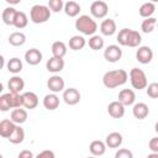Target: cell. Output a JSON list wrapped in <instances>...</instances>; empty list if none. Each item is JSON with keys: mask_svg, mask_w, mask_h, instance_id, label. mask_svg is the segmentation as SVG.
Segmentation results:
<instances>
[{"mask_svg": "<svg viewBox=\"0 0 158 158\" xmlns=\"http://www.w3.org/2000/svg\"><path fill=\"white\" fill-rule=\"evenodd\" d=\"M132 114H133V116H135L136 118L143 120V118H146V117L148 116V114H149V107H148V105L144 104V102H136V104L133 105V107H132Z\"/></svg>", "mask_w": 158, "mask_h": 158, "instance_id": "cell-20", "label": "cell"}, {"mask_svg": "<svg viewBox=\"0 0 158 158\" xmlns=\"http://www.w3.org/2000/svg\"><path fill=\"white\" fill-rule=\"evenodd\" d=\"M106 147H107V146H106L105 142H102V141H100V139H95V141H93V142L89 144V151H90L91 156H94V157H100V156L105 154Z\"/></svg>", "mask_w": 158, "mask_h": 158, "instance_id": "cell-21", "label": "cell"}, {"mask_svg": "<svg viewBox=\"0 0 158 158\" xmlns=\"http://www.w3.org/2000/svg\"><path fill=\"white\" fill-rule=\"evenodd\" d=\"M154 131L158 133V121H157V122H156V125H154Z\"/></svg>", "mask_w": 158, "mask_h": 158, "instance_id": "cell-43", "label": "cell"}, {"mask_svg": "<svg viewBox=\"0 0 158 158\" xmlns=\"http://www.w3.org/2000/svg\"><path fill=\"white\" fill-rule=\"evenodd\" d=\"M17 11L15 7H5L2 10V14H1V19L4 21L5 25L7 26H14V22H15V19H16V15H17Z\"/></svg>", "mask_w": 158, "mask_h": 158, "instance_id": "cell-23", "label": "cell"}, {"mask_svg": "<svg viewBox=\"0 0 158 158\" xmlns=\"http://www.w3.org/2000/svg\"><path fill=\"white\" fill-rule=\"evenodd\" d=\"M28 23V17L27 15L23 12V11H17V15H16V19H15V22H14V26L19 30H22L27 26Z\"/></svg>", "mask_w": 158, "mask_h": 158, "instance_id": "cell-34", "label": "cell"}, {"mask_svg": "<svg viewBox=\"0 0 158 158\" xmlns=\"http://www.w3.org/2000/svg\"><path fill=\"white\" fill-rule=\"evenodd\" d=\"M147 95L152 99H158V83H151L148 84V86L146 88Z\"/></svg>", "mask_w": 158, "mask_h": 158, "instance_id": "cell-37", "label": "cell"}, {"mask_svg": "<svg viewBox=\"0 0 158 158\" xmlns=\"http://www.w3.org/2000/svg\"><path fill=\"white\" fill-rule=\"evenodd\" d=\"M65 86V81L62 77L54 74L52 75L48 80H47V88L53 93V94H57V93H60V91H64Z\"/></svg>", "mask_w": 158, "mask_h": 158, "instance_id": "cell-10", "label": "cell"}, {"mask_svg": "<svg viewBox=\"0 0 158 158\" xmlns=\"http://www.w3.org/2000/svg\"><path fill=\"white\" fill-rule=\"evenodd\" d=\"M117 42L121 46H126V47H139L141 42H142V36L138 31L132 30V28H122L118 31L117 33Z\"/></svg>", "mask_w": 158, "mask_h": 158, "instance_id": "cell-2", "label": "cell"}, {"mask_svg": "<svg viewBox=\"0 0 158 158\" xmlns=\"http://www.w3.org/2000/svg\"><path fill=\"white\" fill-rule=\"evenodd\" d=\"M21 106H23L22 94H15L9 91L0 96V110L4 112L10 109H19Z\"/></svg>", "mask_w": 158, "mask_h": 158, "instance_id": "cell-4", "label": "cell"}, {"mask_svg": "<svg viewBox=\"0 0 158 158\" xmlns=\"http://www.w3.org/2000/svg\"><path fill=\"white\" fill-rule=\"evenodd\" d=\"M17 158H35V157H33V153H32L30 149H22V151L19 153Z\"/></svg>", "mask_w": 158, "mask_h": 158, "instance_id": "cell-41", "label": "cell"}, {"mask_svg": "<svg viewBox=\"0 0 158 158\" xmlns=\"http://www.w3.org/2000/svg\"><path fill=\"white\" fill-rule=\"evenodd\" d=\"M22 99H23V107L28 109V110H33L38 106V96L36 93L33 91H26L22 94Z\"/></svg>", "mask_w": 158, "mask_h": 158, "instance_id": "cell-17", "label": "cell"}, {"mask_svg": "<svg viewBox=\"0 0 158 158\" xmlns=\"http://www.w3.org/2000/svg\"><path fill=\"white\" fill-rule=\"evenodd\" d=\"M115 158H133V153L128 148H120L115 153Z\"/></svg>", "mask_w": 158, "mask_h": 158, "instance_id": "cell-38", "label": "cell"}, {"mask_svg": "<svg viewBox=\"0 0 158 158\" xmlns=\"http://www.w3.org/2000/svg\"><path fill=\"white\" fill-rule=\"evenodd\" d=\"M52 11L49 10L48 5H33L30 10V20L33 23H44L49 20Z\"/></svg>", "mask_w": 158, "mask_h": 158, "instance_id": "cell-5", "label": "cell"}, {"mask_svg": "<svg viewBox=\"0 0 158 158\" xmlns=\"http://www.w3.org/2000/svg\"><path fill=\"white\" fill-rule=\"evenodd\" d=\"M100 32L104 36H112L116 32V22L114 19H105L100 23Z\"/></svg>", "mask_w": 158, "mask_h": 158, "instance_id": "cell-18", "label": "cell"}, {"mask_svg": "<svg viewBox=\"0 0 158 158\" xmlns=\"http://www.w3.org/2000/svg\"><path fill=\"white\" fill-rule=\"evenodd\" d=\"M46 68H47L48 72H51L53 74H57V73L63 70V68H64V59L51 57L47 60V63H46Z\"/></svg>", "mask_w": 158, "mask_h": 158, "instance_id": "cell-16", "label": "cell"}, {"mask_svg": "<svg viewBox=\"0 0 158 158\" xmlns=\"http://www.w3.org/2000/svg\"><path fill=\"white\" fill-rule=\"evenodd\" d=\"M6 68H7V70H9L10 73L17 74V73H20V72L22 70L23 64H22V60H21L20 58L14 57V58H10V59H9V62H7V64H6Z\"/></svg>", "mask_w": 158, "mask_h": 158, "instance_id": "cell-31", "label": "cell"}, {"mask_svg": "<svg viewBox=\"0 0 158 158\" xmlns=\"http://www.w3.org/2000/svg\"><path fill=\"white\" fill-rule=\"evenodd\" d=\"M85 44H86L85 38L83 36H79V35L72 36L69 40V48L73 51H80L85 47Z\"/></svg>", "mask_w": 158, "mask_h": 158, "instance_id": "cell-30", "label": "cell"}, {"mask_svg": "<svg viewBox=\"0 0 158 158\" xmlns=\"http://www.w3.org/2000/svg\"><path fill=\"white\" fill-rule=\"evenodd\" d=\"M136 59L141 64H148L153 59V51L148 46H139L136 51Z\"/></svg>", "mask_w": 158, "mask_h": 158, "instance_id": "cell-9", "label": "cell"}, {"mask_svg": "<svg viewBox=\"0 0 158 158\" xmlns=\"http://www.w3.org/2000/svg\"><path fill=\"white\" fill-rule=\"evenodd\" d=\"M75 28L81 33V35H85V36H94L95 32L98 31V23L96 21L89 16V15H80L77 20H75V23H74Z\"/></svg>", "mask_w": 158, "mask_h": 158, "instance_id": "cell-3", "label": "cell"}, {"mask_svg": "<svg viewBox=\"0 0 158 158\" xmlns=\"http://www.w3.org/2000/svg\"><path fill=\"white\" fill-rule=\"evenodd\" d=\"M109 12V5L105 1L96 0L90 5V14L95 19H105Z\"/></svg>", "mask_w": 158, "mask_h": 158, "instance_id": "cell-7", "label": "cell"}, {"mask_svg": "<svg viewBox=\"0 0 158 158\" xmlns=\"http://www.w3.org/2000/svg\"><path fill=\"white\" fill-rule=\"evenodd\" d=\"M42 52L37 48H30L26 51L25 53V60L30 64V65H37L41 63L42 60Z\"/></svg>", "mask_w": 158, "mask_h": 158, "instance_id": "cell-13", "label": "cell"}, {"mask_svg": "<svg viewBox=\"0 0 158 158\" xmlns=\"http://www.w3.org/2000/svg\"><path fill=\"white\" fill-rule=\"evenodd\" d=\"M118 101L123 106H130L133 105L136 101V94L132 89H122L118 93Z\"/></svg>", "mask_w": 158, "mask_h": 158, "instance_id": "cell-14", "label": "cell"}, {"mask_svg": "<svg viewBox=\"0 0 158 158\" xmlns=\"http://www.w3.org/2000/svg\"><path fill=\"white\" fill-rule=\"evenodd\" d=\"M16 123H14L11 120H7V118H4L1 120L0 122V136L4 137V138H9L12 132L15 131L16 128Z\"/></svg>", "mask_w": 158, "mask_h": 158, "instance_id": "cell-19", "label": "cell"}, {"mask_svg": "<svg viewBox=\"0 0 158 158\" xmlns=\"http://www.w3.org/2000/svg\"><path fill=\"white\" fill-rule=\"evenodd\" d=\"M51 51H52V57H56V58H64V56L67 54V44L62 41H56L52 43V47H51Z\"/></svg>", "mask_w": 158, "mask_h": 158, "instance_id": "cell-27", "label": "cell"}, {"mask_svg": "<svg viewBox=\"0 0 158 158\" xmlns=\"http://www.w3.org/2000/svg\"><path fill=\"white\" fill-rule=\"evenodd\" d=\"M9 43L14 47H21L26 42V35L21 31H15L9 36Z\"/></svg>", "mask_w": 158, "mask_h": 158, "instance_id": "cell-28", "label": "cell"}, {"mask_svg": "<svg viewBox=\"0 0 158 158\" xmlns=\"http://www.w3.org/2000/svg\"><path fill=\"white\" fill-rule=\"evenodd\" d=\"M35 158H56V154L51 149H44V151L40 152Z\"/></svg>", "mask_w": 158, "mask_h": 158, "instance_id": "cell-40", "label": "cell"}, {"mask_svg": "<svg viewBox=\"0 0 158 158\" xmlns=\"http://www.w3.org/2000/svg\"><path fill=\"white\" fill-rule=\"evenodd\" d=\"M88 44H89V47L93 49V51H99V49H102L104 48V38L101 37V36H99V35H94V36H91L90 38H89V41H88Z\"/></svg>", "mask_w": 158, "mask_h": 158, "instance_id": "cell-33", "label": "cell"}, {"mask_svg": "<svg viewBox=\"0 0 158 158\" xmlns=\"http://www.w3.org/2000/svg\"><path fill=\"white\" fill-rule=\"evenodd\" d=\"M81 99V95H80V91L75 88H68L63 91V101L67 104V105H77L79 104Z\"/></svg>", "mask_w": 158, "mask_h": 158, "instance_id": "cell-11", "label": "cell"}, {"mask_svg": "<svg viewBox=\"0 0 158 158\" xmlns=\"http://www.w3.org/2000/svg\"><path fill=\"white\" fill-rule=\"evenodd\" d=\"M88 158H98V157H94V156H91V157H88Z\"/></svg>", "mask_w": 158, "mask_h": 158, "instance_id": "cell-44", "label": "cell"}, {"mask_svg": "<svg viewBox=\"0 0 158 158\" xmlns=\"http://www.w3.org/2000/svg\"><path fill=\"white\" fill-rule=\"evenodd\" d=\"M128 77H130V81H131V85H132L133 89H136V90H142V89H146V88L148 86L147 75H146V73H144L142 69H139V68H137V67L132 68V69L130 70Z\"/></svg>", "mask_w": 158, "mask_h": 158, "instance_id": "cell-6", "label": "cell"}, {"mask_svg": "<svg viewBox=\"0 0 158 158\" xmlns=\"http://www.w3.org/2000/svg\"><path fill=\"white\" fill-rule=\"evenodd\" d=\"M148 148H149L153 153H158V136L149 139V142H148Z\"/></svg>", "mask_w": 158, "mask_h": 158, "instance_id": "cell-39", "label": "cell"}, {"mask_svg": "<svg viewBox=\"0 0 158 158\" xmlns=\"http://www.w3.org/2000/svg\"><path fill=\"white\" fill-rule=\"evenodd\" d=\"M7 88L10 90V93H15V94H20L23 88H25V81L19 75H14L9 79L7 81Z\"/></svg>", "mask_w": 158, "mask_h": 158, "instance_id": "cell-15", "label": "cell"}, {"mask_svg": "<svg viewBox=\"0 0 158 158\" xmlns=\"http://www.w3.org/2000/svg\"><path fill=\"white\" fill-rule=\"evenodd\" d=\"M64 4L63 0H49L48 1V7L52 12H59L64 10Z\"/></svg>", "mask_w": 158, "mask_h": 158, "instance_id": "cell-36", "label": "cell"}, {"mask_svg": "<svg viewBox=\"0 0 158 158\" xmlns=\"http://www.w3.org/2000/svg\"><path fill=\"white\" fill-rule=\"evenodd\" d=\"M122 141H123V138L120 132H111L106 136L105 143L109 148H118L122 144Z\"/></svg>", "mask_w": 158, "mask_h": 158, "instance_id": "cell-22", "label": "cell"}, {"mask_svg": "<svg viewBox=\"0 0 158 158\" xmlns=\"http://www.w3.org/2000/svg\"><path fill=\"white\" fill-rule=\"evenodd\" d=\"M63 11H64L65 15L69 16V17H77V16L80 14L81 7H80V5H79L77 1L70 0V1H67V2L64 4V10H63Z\"/></svg>", "mask_w": 158, "mask_h": 158, "instance_id": "cell-26", "label": "cell"}, {"mask_svg": "<svg viewBox=\"0 0 158 158\" xmlns=\"http://www.w3.org/2000/svg\"><path fill=\"white\" fill-rule=\"evenodd\" d=\"M128 79V74L125 69H115L109 70L102 75V84L107 89H115L117 86L123 85Z\"/></svg>", "mask_w": 158, "mask_h": 158, "instance_id": "cell-1", "label": "cell"}, {"mask_svg": "<svg viewBox=\"0 0 158 158\" xmlns=\"http://www.w3.org/2000/svg\"><path fill=\"white\" fill-rule=\"evenodd\" d=\"M107 112L112 118H122L125 116V106L118 101H111L107 105Z\"/></svg>", "mask_w": 158, "mask_h": 158, "instance_id": "cell-12", "label": "cell"}, {"mask_svg": "<svg viewBox=\"0 0 158 158\" xmlns=\"http://www.w3.org/2000/svg\"><path fill=\"white\" fill-rule=\"evenodd\" d=\"M147 158H158V153H151V154H148L147 156Z\"/></svg>", "mask_w": 158, "mask_h": 158, "instance_id": "cell-42", "label": "cell"}, {"mask_svg": "<svg viewBox=\"0 0 158 158\" xmlns=\"http://www.w3.org/2000/svg\"><path fill=\"white\" fill-rule=\"evenodd\" d=\"M42 102H43L44 109H47L49 111H53V110H56L59 106V98L57 96V94L51 93V94H47L43 98V101Z\"/></svg>", "mask_w": 158, "mask_h": 158, "instance_id": "cell-24", "label": "cell"}, {"mask_svg": "<svg viewBox=\"0 0 158 158\" xmlns=\"http://www.w3.org/2000/svg\"><path fill=\"white\" fill-rule=\"evenodd\" d=\"M7 139H9V142H11L12 144L22 143L23 139H25V131H23V128H22L20 125H17L16 128H15V131L12 132V135H11Z\"/></svg>", "mask_w": 158, "mask_h": 158, "instance_id": "cell-32", "label": "cell"}, {"mask_svg": "<svg viewBox=\"0 0 158 158\" xmlns=\"http://www.w3.org/2000/svg\"><path fill=\"white\" fill-rule=\"evenodd\" d=\"M154 11H156V5H154L153 2H149V1L142 4V5L139 6V9H138V14H139V16L143 17V19L152 17V15L154 14Z\"/></svg>", "mask_w": 158, "mask_h": 158, "instance_id": "cell-29", "label": "cell"}, {"mask_svg": "<svg viewBox=\"0 0 158 158\" xmlns=\"http://www.w3.org/2000/svg\"><path fill=\"white\" fill-rule=\"evenodd\" d=\"M122 57V49L117 44H110L104 51V58L109 63H116Z\"/></svg>", "mask_w": 158, "mask_h": 158, "instance_id": "cell-8", "label": "cell"}, {"mask_svg": "<svg viewBox=\"0 0 158 158\" xmlns=\"http://www.w3.org/2000/svg\"><path fill=\"white\" fill-rule=\"evenodd\" d=\"M10 120H11L14 123H16V125L23 123V122H26V120H27V111H26L25 109H21V107L14 109V110L11 111V114H10Z\"/></svg>", "mask_w": 158, "mask_h": 158, "instance_id": "cell-25", "label": "cell"}, {"mask_svg": "<svg viewBox=\"0 0 158 158\" xmlns=\"http://www.w3.org/2000/svg\"><path fill=\"white\" fill-rule=\"evenodd\" d=\"M156 25H157V19H156V17H148V19H144V20L142 21V23H141V30H142V32H144V33H151V32L154 30Z\"/></svg>", "mask_w": 158, "mask_h": 158, "instance_id": "cell-35", "label": "cell"}]
</instances>
